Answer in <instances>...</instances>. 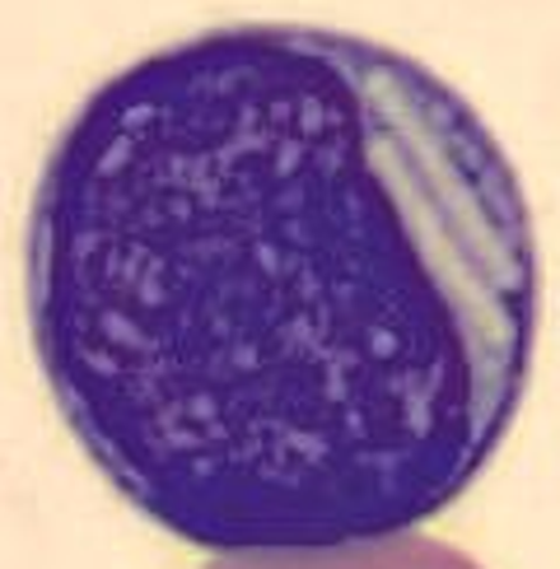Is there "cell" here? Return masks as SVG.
<instances>
[{"label": "cell", "instance_id": "7a4b0ae2", "mask_svg": "<svg viewBox=\"0 0 560 569\" xmlns=\"http://www.w3.org/2000/svg\"><path fill=\"white\" fill-rule=\"evenodd\" d=\"M206 569H481L467 551L426 532H397L379 541H346V547L309 551H233Z\"/></svg>", "mask_w": 560, "mask_h": 569}, {"label": "cell", "instance_id": "6da1fadb", "mask_svg": "<svg viewBox=\"0 0 560 569\" xmlns=\"http://www.w3.org/2000/svg\"><path fill=\"white\" fill-rule=\"evenodd\" d=\"M23 318L93 471L197 551L449 513L523 411L542 248L462 89L322 23H216L66 117Z\"/></svg>", "mask_w": 560, "mask_h": 569}]
</instances>
